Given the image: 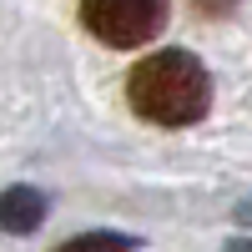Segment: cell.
Masks as SVG:
<instances>
[{
  "mask_svg": "<svg viewBox=\"0 0 252 252\" xmlns=\"http://www.w3.org/2000/svg\"><path fill=\"white\" fill-rule=\"evenodd\" d=\"M126 101L152 126H192L212 106V76L192 51H157L126 76Z\"/></svg>",
  "mask_w": 252,
  "mask_h": 252,
  "instance_id": "1",
  "label": "cell"
},
{
  "mask_svg": "<svg viewBox=\"0 0 252 252\" xmlns=\"http://www.w3.org/2000/svg\"><path fill=\"white\" fill-rule=\"evenodd\" d=\"M166 0H81V26L111 51L157 40L166 31Z\"/></svg>",
  "mask_w": 252,
  "mask_h": 252,
  "instance_id": "2",
  "label": "cell"
},
{
  "mask_svg": "<svg viewBox=\"0 0 252 252\" xmlns=\"http://www.w3.org/2000/svg\"><path fill=\"white\" fill-rule=\"evenodd\" d=\"M40 222H46V192H35V187H5V197H0V227L10 237H31Z\"/></svg>",
  "mask_w": 252,
  "mask_h": 252,
  "instance_id": "3",
  "label": "cell"
},
{
  "mask_svg": "<svg viewBox=\"0 0 252 252\" xmlns=\"http://www.w3.org/2000/svg\"><path fill=\"white\" fill-rule=\"evenodd\" d=\"M141 237L131 232H81V237H66L56 252H136Z\"/></svg>",
  "mask_w": 252,
  "mask_h": 252,
  "instance_id": "4",
  "label": "cell"
},
{
  "mask_svg": "<svg viewBox=\"0 0 252 252\" xmlns=\"http://www.w3.org/2000/svg\"><path fill=\"white\" fill-rule=\"evenodd\" d=\"M237 222H247V227H252V202H242V207H237Z\"/></svg>",
  "mask_w": 252,
  "mask_h": 252,
  "instance_id": "5",
  "label": "cell"
},
{
  "mask_svg": "<svg viewBox=\"0 0 252 252\" xmlns=\"http://www.w3.org/2000/svg\"><path fill=\"white\" fill-rule=\"evenodd\" d=\"M227 252H252V242H232V247H227Z\"/></svg>",
  "mask_w": 252,
  "mask_h": 252,
  "instance_id": "6",
  "label": "cell"
}]
</instances>
